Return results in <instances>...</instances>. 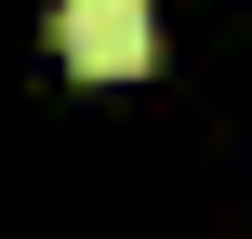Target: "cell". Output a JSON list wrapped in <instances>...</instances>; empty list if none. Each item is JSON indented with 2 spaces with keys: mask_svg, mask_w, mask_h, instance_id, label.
Instances as JSON below:
<instances>
[{
  "mask_svg": "<svg viewBox=\"0 0 252 239\" xmlns=\"http://www.w3.org/2000/svg\"><path fill=\"white\" fill-rule=\"evenodd\" d=\"M53 53H66L80 80H133V67L159 53V13H146V0H53Z\"/></svg>",
  "mask_w": 252,
  "mask_h": 239,
  "instance_id": "obj_1",
  "label": "cell"
}]
</instances>
